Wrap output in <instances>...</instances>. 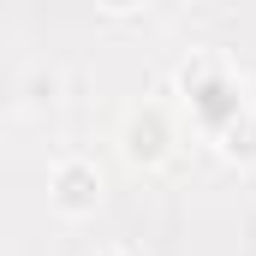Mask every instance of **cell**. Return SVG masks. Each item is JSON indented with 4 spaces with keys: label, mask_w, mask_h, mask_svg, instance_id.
Instances as JSON below:
<instances>
[{
    "label": "cell",
    "mask_w": 256,
    "mask_h": 256,
    "mask_svg": "<svg viewBox=\"0 0 256 256\" xmlns=\"http://www.w3.org/2000/svg\"><path fill=\"white\" fill-rule=\"evenodd\" d=\"M48 196H54L60 214H96V202H102V173H96L90 161H60Z\"/></svg>",
    "instance_id": "1"
},
{
    "label": "cell",
    "mask_w": 256,
    "mask_h": 256,
    "mask_svg": "<svg viewBox=\"0 0 256 256\" xmlns=\"http://www.w3.org/2000/svg\"><path fill=\"white\" fill-rule=\"evenodd\" d=\"M167 143H173V131H167V120H161L155 108L131 114V126H126V155L137 161V167H155V161L167 155Z\"/></svg>",
    "instance_id": "2"
},
{
    "label": "cell",
    "mask_w": 256,
    "mask_h": 256,
    "mask_svg": "<svg viewBox=\"0 0 256 256\" xmlns=\"http://www.w3.org/2000/svg\"><path fill=\"white\" fill-rule=\"evenodd\" d=\"M30 102H36V108H42V102H60V72H48V78L36 72V78H30Z\"/></svg>",
    "instance_id": "4"
},
{
    "label": "cell",
    "mask_w": 256,
    "mask_h": 256,
    "mask_svg": "<svg viewBox=\"0 0 256 256\" xmlns=\"http://www.w3.org/2000/svg\"><path fill=\"white\" fill-rule=\"evenodd\" d=\"M108 12H131V6H143V0H102Z\"/></svg>",
    "instance_id": "5"
},
{
    "label": "cell",
    "mask_w": 256,
    "mask_h": 256,
    "mask_svg": "<svg viewBox=\"0 0 256 256\" xmlns=\"http://www.w3.org/2000/svg\"><path fill=\"white\" fill-rule=\"evenodd\" d=\"M220 155L238 161V167H250V161H256V108H238V114L220 126Z\"/></svg>",
    "instance_id": "3"
}]
</instances>
